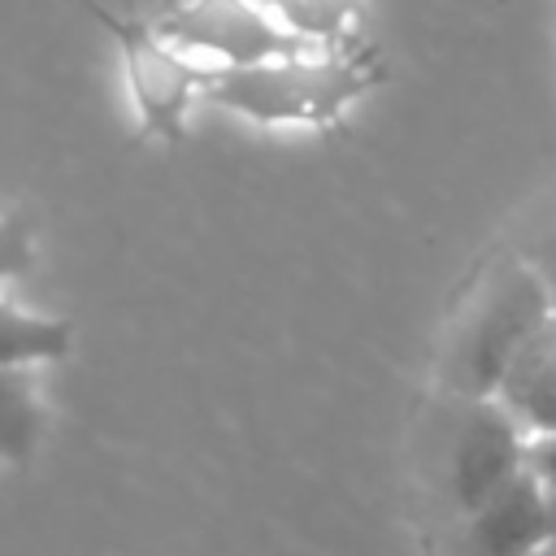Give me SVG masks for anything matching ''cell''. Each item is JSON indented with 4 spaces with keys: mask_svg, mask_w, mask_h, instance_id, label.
Segmentation results:
<instances>
[{
    "mask_svg": "<svg viewBox=\"0 0 556 556\" xmlns=\"http://www.w3.org/2000/svg\"><path fill=\"white\" fill-rule=\"evenodd\" d=\"M530 269L543 278V287H547V295H552V304H556V230L539 239V248L530 252Z\"/></svg>",
    "mask_w": 556,
    "mask_h": 556,
    "instance_id": "cell-13",
    "label": "cell"
},
{
    "mask_svg": "<svg viewBox=\"0 0 556 556\" xmlns=\"http://www.w3.org/2000/svg\"><path fill=\"white\" fill-rule=\"evenodd\" d=\"M526 469L539 478V486L547 495H556V430L526 439Z\"/></svg>",
    "mask_w": 556,
    "mask_h": 556,
    "instance_id": "cell-12",
    "label": "cell"
},
{
    "mask_svg": "<svg viewBox=\"0 0 556 556\" xmlns=\"http://www.w3.org/2000/svg\"><path fill=\"white\" fill-rule=\"evenodd\" d=\"M530 556H556V552H552V547L543 543V547H539V552H530Z\"/></svg>",
    "mask_w": 556,
    "mask_h": 556,
    "instance_id": "cell-15",
    "label": "cell"
},
{
    "mask_svg": "<svg viewBox=\"0 0 556 556\" xmlns=\"http://www.w3.org/2000/svg\"><path fill=\"white\" fill-rule=\"evenodd\" d=\"M491 400L504 404L526 439L556 430V317L513 356Z\"/></svg>",
    "mask_w": 556,
    "mask_h": 556,
    "instance_id": "cell-7",
    "label": "cell"
},
{
    "mask_svg": "<svg viewBox=\"0 0 556 556\" xmlns=\"http://www.w3.org/2000/svg\"><path fill=\"white\" fill-rule=\"evenodd\" d=\"M43 439V404L30 369L0 365V460H30Z\"/></svg>",
    "mask_w": 556,
    "mask_h": 556,
    "instance_id": "cell-8",
    "label": "cell"
},
{
    "mask_svg": "<svg viewBox=\"0 0 556 556\" xmlns=\"http://www.w3.org/2000/svg\"><path fill=\"white\" fill-rule=\"evenodd\" d=\"M278 22L300 35L304 43H352L356 17H361V0H274Z\"/></svg>",
    "mask_w": 556,
    "mask_h": 556,
    "instance_id": "cell-10",
    "label": "cell"
},
{
    "mask_svg": "<svg viewBox=\"0 0 556 556\" xmlns=\"http://www.w3.org/2000/svg\"><path fill=\"white\" fill-rule=\"evenodd\" d=\"M152 26L174 48L208 52L217 65H252L313 48L248 0H178Z\"/></svg>",
    "mask_w": 556,
    "mask_h": 556,
    "instance_id": "cell-4",
    "label": "cell"
},
{
    "mask_svg": "<svg viewBox=\"0 0 556 556\" xmlns=\"http://www.w3.org/2000/svg\"><path fill=\"white\" fill-rule=\"evenodd\" d=\"M547 547L556 552V495H552V504H547Z\"/></svg>",
    "mask_w": 556,
    "mask_h": 556,
    "instance_id": "cell-14",
    "label": "cell"
},
{
    "mask_svg": "<svg viewBox=\"0 0 556 556\" xmlns=\"http://www.w3.org/2000/svg\"><path fill=\"white\" fill-rule=\"evenodd\" d=\"M35 265V243H30V226L22 217H4L0 222V282L26 274Z\"/></svg>",
    "mask_w": 556,
    "mask_h": 556,
    "instance_id": "cell-11",
    "label": "cell"
},
{
    "mask_svg": "<svg viewBox=\"0 0 556 556\" xmlns=\"http://www.w3.org/2000/svg\"><path fill=\"white\" fill-rule=\"evenodd\" d=\"M374 65L352 43L269 56L252 65H200V96L261 126H330L365 87Z\"/></svg>",
    "mask_w": 556,
    "mask_h": 556,
    "instance_id": "cell-1",
    "label": "cell"
},
{
    "mask_svg": "<svg viewBox=\"0 0 556 556\" xmlns=\"http://www.w3.org/2000/svg\"><path fill=\"white\" fill-rule=\"evenodd\" d=\"M96 22L113 35L122 65H126V83H130V100L139 109V122L148 135L178 143L187 130V109L200 96V65H191L169 39L156 35L152 22L130 17V13H113L104 4H91Z\"/></svg>",
    "mask_w": 556,
    "mask_h": 556,
    "instance_id": "cell-3",
    "label": "cell"
},
{
    "mask_svg": "<svg viewBox=\"0 0 556 556\" xmlns=\"http://www.w3.org/2000/svg\"><path fill=\"white\" fill-rule=\"evenodd\" d=\"M547 504L530 469L491 491L478 508L465 513V556H530L547 543Z\"/></svg>",
    "mask_w": 556,
    "mask_h": 556,
    "instance_id": "cell-6",
    "label": "cell"
},
{
    "mask_svg": "<svg viewBox=\"0 0 556 556\" xmlns=\"http://www.w3.org/2000/svg\"><path fill=\"white\" fill-rule=\"evenodd\" d=\"M526 469V430L504 413L500 400L478 395L465 400V413L452 430L447 452V486L460 513L478 508L491 491Z\"/></svg>",
    "mask_w": 556,
    "mask_h": 556,
    "instance_id": "cell-5",
    "label": "cell"
},
{
    "mask_svg": "<svg viewBox=\"0 0 556 556\" xmlns=\"http://www.w3.org/2000/svg\"><path fill=\"white\" fill-rule=\"evenodd\" d=\"M74 348V326L65 317H39L22 313L0 300V365H39V361H61Z\"/></svg>",
    "mask_w": 556,
    "mask_h": 556,
    "instance_id": "cell-9",
    "label": "cell"
},
{
    "mask_svg": "<svg viewBox=\"0 0 556 556\" xmlns=\"http://www.w3.org/2000/svg\"><path fill=\"white\" fill-rule=\"evenodd\" d=\"M556 317V304L543 287V278L530 269V261H508L491 274L482 287L473 313L465 317V330L456 334L447 378L465 400L495 395L504 369L513 356Z\"/></svg>",
    "mask_w": 556,
    "mask_h": 556,
    "instance_id": "cell-2",
    "label": "cell"
}]
</instances>
